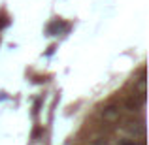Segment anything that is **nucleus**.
I'll return each mask as SVG.
<instances>
[{"label": "nucleus", "instance_id": "1", "mask_svg": "<svg viewBox=\"0 0 149 145\" xmlns=\"http://www.w3.org/2000/svg\"><path fill=\"white\" fill-rule=\"evenodd\" d=\"M142 102H143V96H140V98H134V96H132L130 100H128V108H130V109H136L140 104H142Z\"/></svg>", "mask_w": 149, "mask_h": 145}, {"label": "nucleus", "instance_id": "2", "mask_svg": "<svg viewBox=\"0 0 149 145\" xmlns=\"http://www.w3.org/2000/svg\"><path fill=\"white\" fill-rule=\"evenodd\" d=\"M104 117H106V119H115V117H117V109L115 108H108V111L104 113Z\"/></svg>", "mask_w": 149, "mask_h": 145}]
</instances>
